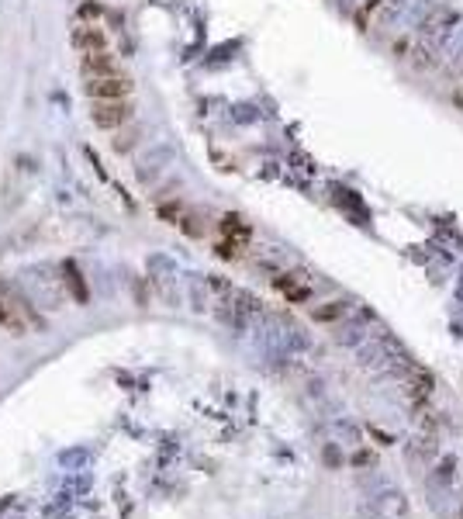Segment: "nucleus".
Listing matches in <instances>:
<instances>
[{
  "mask_svg": "<svg viewBox=\"0 0 463 519\" xmlns=\"http://www.w3.org/2000/svg\"><path fill=\"white\" fill-rule=\"evenodd\" d=\"M214 253L222 260H239L242 257V242H235V239H222L218 246H214Z\"/></svg>",
  "mask_w": 463,
  "mask_h": 519,
  "instance_id": "6e6552de",
  "label": "nucleus"
},
{
  "mask_svg": "<svg viewBox=\"0 0 463 519\" xmlns=\"http://www.w3.org/2000/svg\"><path fill=\"white\" fill-rule=\"evenodd\" d=\"M218 225H222L225 239H235V242H246V239L253 235V229H249V225H246V222H242L239 215H225V218H222Z\"/></svg>",
  "mask_w": 463,
  "mask_h": 519,
  "instance_id": "0eeeda50",
  "label": "nucleus"
},
{
  "mask_svg": "<svg viewBox=\"0 0 463 519\" xmlns=\"http://www.w3.org/2000/svg\"><path fill=\"white\" fill-rule=\"evenodd\" d=\"M73 46L80 52H104L107 49V35L94 25H80V28H73Z\"/></svg>",
  "mask_w": 463,
  "mask_h": 519,
  "instance_id": "39448f33",
  "label": "nucleus"
},
{
  "mask_svg": "<svg viewBox=\"0 0 463 519\" xmlns=\"http://www.w3.org/2000/svg\"><path fill=\"white\" fill-rule=\"evenodd\" d=\"M283 294H287V301H308V298H311V291H308V287H298V284H294V287H287Z\"/></svg>",
  "mask_w": 463,
  "mask_h": 519,
  "instance_id": "f8f14e48",
  "label": "nucleus"
},
{
  "mask_svg": "<svg viewBox=\"0 0 463 519\" xmlns=\"http://www.w3.org/2000/svg\"><path fill=\"white\" fill-rule=\"evenodd\" d=\"M62 284H66L70 298H73L77 305H87V301H90V287H87V281H83V274H80V267L73 260L62 263Z\"/></svg>",
  "mask_w": 463,
  "mask_h": 519,
  "instance_id": "20e7f679",
  "label": "nucleus"
},
{
  "mask_svg": "<svg viewBox=\"0 0 463 519\" xmlns=\"http://www.w3.org/2000/svg\"><path fill=\"white\" fill-rule=\"evenodd\" d=\"M366 461H370V454H366V450H360V454L353 457V464H366Z\"/></svg>",
  "mask_w": 463,
  "mask_h": 519,
  "instance_id": "4468645a",
  "label": "nucleus"
},
{
  "mask_svg": "<svg viewBox=\"0 0 463 519\" xmlns=\"http://www.w3.org/2000/svg\"><path fill=\"white\" fill-rule=\"evenodd\" d=\"M77 18H80V25H90L94 18H101V7H97V4H80Z\"/></svg>",
  "mask_w": 463,
  "mask_h": 519,
  "instance_id": "9b49d317",
  "label": "nucleus"
},
{
  "mask_svg": "<svg viewBox=\"0 0 463 519\" xmlns=\"http://www.w3.org/2000/svg\"><path fill=\"white\" fill-rule=\"evenodd\" d=\"M131 114H135V107H131L129 97H125V101H94V107H90L94 125L104 132L121 129L125 122H131Z\"/></svg>",
  "mask_w": 463,
  "mask_h": 519,
  "instance_id": "f03ea898",
  "label": "nucleus"
},
{
  "mask_svg": "<svg viewBox=\"0 0 463 519\" xmlns=\"http://www.w3.org/2000/svg\"><path fill=\"white\" fill-rule=\"evenodd\" d=\"M131 83L125 73H111V77H87V97L90 101H125L131 94Z\"/></svg>",
  "mask_w": 463,
  "mask_h": 519,
  "instance_id": "f257e3e1",
  "label": "nucleus"
},
{
  "mask_svg": "<svg viewBox=\"0 0 463 519\" xmlns=\"http://www.w3.org/2000/svg\"><path fill=\"white\" fill-rule=\"evenodd\" d=\"M80 73L83 77H111V73H121L114 52H83L80 55Z\"/></svg>",
  "mask_w": 463,
  "mask_h": 519,
  "instance_id": "7ed1b4c3",
  "label": "nucleus"
},
{
  "mask_svg": "<svg viewBox=\"0 0 463 519\" xmlns=\"http://www.w3.org/2000/svg\"><path fill=\"white\" fill-rule=\"evenodd\" d=\"M0 326H4L7 333H14V336L28 333V322L21 319V315H18V309H14V305L4 298V294H0Z\"/></svg>",
  "mask_w": 463,
  "mask_h": 519,
  "instance_id": "423d86ee",
  "label": "nucleus"
},
{
  "mask_svg": "<svg viewBox=\"0 0 463 519\" xmlns=\"http://www.w3.org/2000/svg\"><path fill=\"white\" fill-rule=\"evenodd\" d=\"M339 315H342V301H329L325 309H315L318 322H329V319H339Z\"/></svg>",
  "mask_w": 463,
  "mask_h": 519,
  "instance_id": "9d476101",
  "label": "nucleus"
},
{
  "mask_svg": "<svg viewBox=\"0 0 463 519\" xmlns=\"http://www.w3.org/2000/svg\"><path fill=\"white\" fill-rule=\"evenodd\" d=\"M159 215L166 222H180V205H159Z\"/></svg>",
  "mask_w": 463,
  "mask_h": 519,
  "instance_id": "ddd939ff",
  "label": "nucleus"
},
{
  "mask_svg": "<svg viewBox=\"0 0 463 519\" xmlns=\"http://www.w3.org/2000/svg\"><path fill=\"white\" fill-rule=\"evenodd\" d=\"M432 385H436V381H432V374H425V370H415V395H418V398H422V395H429V391H432Z\"/></svg>",
  "mask_w": 463,
  "mask_h": 519,
  "instance_id": "1a4fd4ad",
  "label": "nucleus"
}]
</instances>
